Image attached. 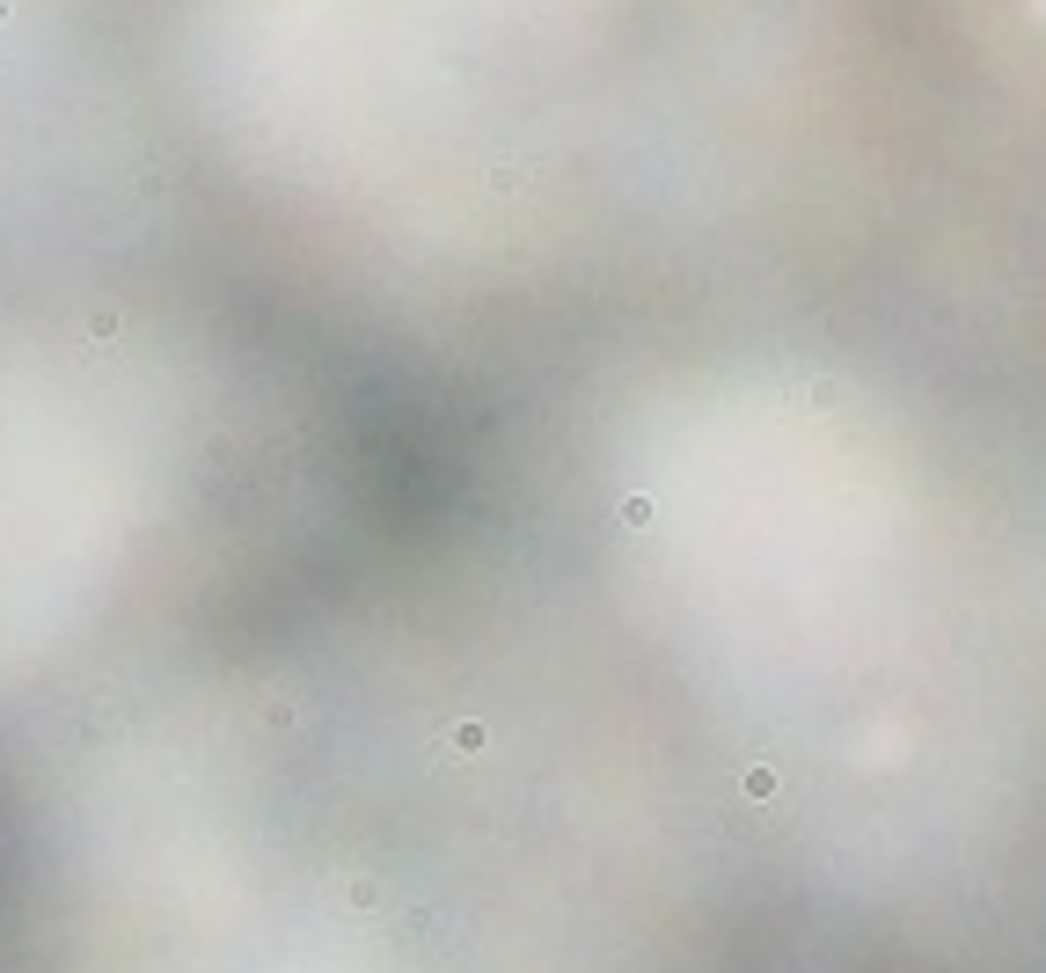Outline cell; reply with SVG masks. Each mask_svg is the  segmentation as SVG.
Instances as JSON below:
<instances>
[{
    "label": "cell",
    "mask_w": 1046,
    "mask_h": 973,
    "mask_svg": "<svg viewBox=\"0 0 1046 973\" xmlns=\"http://www.w3.org/2000/svg\"><path fill=\"white\" fill-rule=\"evenodd\" d=\"M8 15H15V0H0V22H8Z\"/></svg>",
    "instance_id": "cell-1"
}]
</instances>
